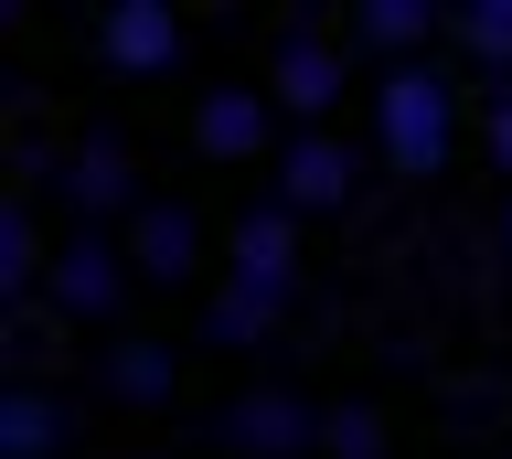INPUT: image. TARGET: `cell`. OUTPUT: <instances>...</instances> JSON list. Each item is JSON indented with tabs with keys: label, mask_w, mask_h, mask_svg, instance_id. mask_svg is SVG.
Here are the masks:
<instances>
[{
	"label": "cell",
	"mask_w": 512,
	"mask_h": 459,
	"mask_svg": "<svg viewBox=\"0 0 512 459\" xmlns=\"http://www.w3.org/2000/svg\"><path fill=\"white\" fill-rule=\"evenodd\" d=\"M448 33H459V54H470L480 75H512V0H459Z\"/></svg>",
	"instance_id": "5bb4252c"
},
{
	"label": "cell",
	"mask_w": 512,
	"mask_h": 459,
	"mask_svg": "<svg viewBox=\"0 0 512 459\" xmlns=\"http://www.w3.org/2000/svg\"><path fill=\"white\" fill-rule=\"evenodd\" d=\"M491 161L512 171V97H491Z\"/></svg>",
	"instance_id": "ac0fdd59"
},
{
	"label": "cell",
	"mask_w": 512,
	"mask_h": 459,
	"mask_svg": "<svg viewBox=\"0 0 512 459\" xmlns=\"http://www.w3.org/2000/svg\"><path fill=\"white\" fill-rule=\"evenodd\" d=\"M192 150L203 161H278L288 139H278V97L267 86H214V97H192Z\"/></svg>",
	"instance_id": "3957f363"
},
{
	"label": "cell",
	"mask_w": 512,
	"mask_h": 459,
	"mask_svg": "<svg viewBox=\"0 0 512 459\" xmlns=\"http://www.w3.org/2000/svg\"><path fill=\"white\" fill-rule=\"evenodd\" d=\"M502 257H512V193H502Z\"/></svg>",
	"instance_id": "d6986e66"
},
{
	"label": "cell",
	"mask_w": 512,
	"mask_h": 459,
	"mask_svg": "<svg viewBox=\"0 0 512 459\" xmlns=\"http://www.w3.org/2000/svg\"><path fill=\"white\" fill-rule=\"evenodd\" d=\"M192 246H203V235H192L182 203H139V214H128V267H139V278H192Z\"/></svg>",
	"instance_id": "30bf717a"
},
{
	"label": "cell",
	"mask_w": 512,
	"mask_h": 459,
	"mask_svg": "<svg viewBox=\"0 0 512 459\" xmlns=\"http://www.w3.org/2000/svg\"><path fill=\"white\" fill-rule=\"evenodd\" d=\"M267 97H278L288 129H320V118L342 107V43L310 33V22H288L278 54H267Z\"/></svg>",
	"instance_id": "7a4b0ae2"
},
{
	"label": "cell",
	"mask_w": 512,
	"mask_h": 459,
	"mask_svg": "<svg viewBox=\"0 0 512 459\" xmlns=\"http://www.w3.org/2000/svg\"><path fill=\"white\" fill-rule=\"evenodd\" d=\"M374 150L395 182H438L448 150H459V86L438 65H395L374 86Z\"/></svg>",
	"instance_id": "6da1fadb"
},
{
	"label": "cell",
	"mask_w": 512,
	"mask_h": 459,
	"mask_svg": "<svg viewBox=\"0 0 512 459\" xmlns=\"http://www.w3.org/2000/svg\"><path fill=\"white\" fill-rule=\"evenodd\" d=\"M43 289H54L64 321H107V310H118V289H128V257H118L96 225H75V235L54 246V267H43Z\"/></svg>",
	"instance_id": "277c9868"
},
{
	"label": "cell",
	"mask_w": 512,
	"mask_h": 459,
	"mask_svg": "<svg viewBox=\"0 0 512 459\" xmlns=\"http://www.w3.org/2000/svg\"><path fill=\"white\" fill-rule=\"evenodd\" d=\"M64 203H75V214H118V203H128V150H118V139H75ZM128 214H139V203H128Z\"/></svg>",
	"instance_id": "8fae6325"
},
{
	"label": "cell",
	"mask_w": 512,
	"mask_h": 459,
	"mask_svg": "<svg viewBox=\"0 0 512 459\" xmlns=\"http://www.w3.org/2000/svg\"><path fill=\"white\" fill-rule=\"evenodd\" d=\"M96 54H107V75H160L182 54V11L171 0H107L96 11Z\"/></svg>",
	"instance_id": "52a82bcc"
},
{
	"label": "cell",
	"mask_w": 512,
	"mask_h": 459,
	"mask_svg": "<svg viewBox=\"0 0 512 459\" xmlns=\"http://www.w3.org/2000/svg\"><path fill=\"white\" fill-rule=\"evenodd\" d=\"M278 203L310 225V214H342L352 203V150L331 129H288V150H278Z\"/></svg>",
	"instance_id": "8992f818"
},
{
	"label": "cell",
	"mask_w": 512,
	"mask_h": 459,
	"mask_svg": "<svg viewBox=\"0 0 512 459\" xmlns=\"http://www.w3.org/2000/svg\"><path fill=\"white\" fill-rule=\"evenodd\" d=\"M107 395H118V406H160V395H171V353H160V342H118V353H107Z\"/></svg>",
	"instance_id": "9a60e30c"
},
{
	"label": "cell",
	"mask_w": 512,
	"mask_h": 459,
	"mask_svg": "<svg viewBox=\"0 0 512 459\" xmlns=\"http://www.w3.org/2000/svg\"><path fill=\"white\" fill-rule=\"evenodd\" d=\"M0 257H11V267H0V289H32V267H54L43 246H32V203H11V225H0Z\"/></svg>",
	"instance_id": "e0dca14e"
},
{
	"label": "cell",
	"mask_w": 512,
	"mask_h": 459,
	"mask_svg": "<svg viewBox=\"0 0 512 459\" xmlns=\"http://www.w3.org/2000/svg\"><path fill=\"white\" fill-rule=\"evenodd\" d=\"M320 459H384V417L374 406H320Z\"/></svg>",
	"instance_id": "2e32d148"
},
{
	"label": "cell",
	"mask_w": 512,
	"mask_h": 459,
	"mask_svg": "<svg viewBox=\"0 0 512 459\" xmlns=\"http://www.w3.org/2000/svg\"><path fill=\"white\" fill-rule=\"evenodd\" d=\"M438 22H448L438 0H363V11H352V43L395 75V65H427V33H438Z\"/></svg>",
	"instance_id": "9c48e42d"
},
{
	"label": "cell",
	"mask_w": 512,
	"mask_h": 459,
	"mask_svg": "<svg viewBox=\"0 0 512 459\" xmlns=\"http://www.w3.org/2000/svg\"><path fill=\"white\" fill-rule=\"evenodd\" d=\"M235 278L246 289H299V214L288 203H256V214H235Z\"/></svg>",
	"instance_id": "ba28073f"
},
{
	"label": "cell",
	"mask_w": 512,
	"mask_h": 459,
	"mask_svg": "<svg viewBox=\"0 0 512 459\" xmlns=\"http://www.w3.org/2000/svg\"><path fill=\"white\" fill-rule=\"evenodd\" d=\"M224 438H235L246 459H299V449H320V406L288 395V385H246L235 406H224Z\"/></svg>",
	"instance_id": "5b68a950"
},
{
	"label": "cell",
	"mask_w": 512,
	"mask_h": 459,
	"mask_svg": "<svg viewBox=\"0 0 512 459\" xmlns=\"http://www.w3.org/2000/svg\"><path fill=\"white\" fill-rule=\"evenodd\" d=\"M278 321H288V299H278V289H246V278H224V289H214V310H203V331H214L224 353H256Z\"/></svg>",
	"instance_id": "7c38bea8"
},
{
	"label": "cell",
	"mask_w": 512,
	"mask_h": 459,
	"mask_svg": "<svg viewBox=\"0 0 512 459\" xmlns=\"http://www.w3.org/2000/svg\"><path fill=\"white\" fill-rule=\"evenodd\" d=\"M54 449H64V395L11 385L0 395V459H54Z\"/></svg>",
	"instance_id": "4fadbf2b"
}]
</instances>
